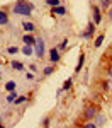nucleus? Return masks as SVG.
Wrapping results in <instances>:
<instances>
[{
	"label": "nucleus",
	"instance_id": "f257e3e1",
	"mask_svg": "<svg viewBox=\"0 0 112 128\" xmlns=\"http://www.w3.org/2000/svg\"><path fill=\"white\" fill-rule=\"evenodd\" d=\"M12 10H14V14H19V16H29L32 12V5L24 0H17V4L12 7Z\"/></svg>",
	"mask_w": 112,
	"mask_h": 128
},
{
	"label": "nucleus",
	"instance_id": "f03ea898",
	"mask_svg": "<svg viewBox=\"0 0 112 128\" xmlns=\"http://www.w3.org/2000/svg\"><path fill=\"white\" fill-rule=\"evenodd\" d=\"M97 116V108L95 106H87L85 108V111H83V118L85 120H92Z\"/></svg>",
	"mask_w": 112,
	"mask_h": 128
},
{
	"label": "nucleus",
	"instance_id": "7ed1b4c3",
	"mask_svg": "<svg viewBox=\"0 0 112 128\" xmlns=\"http://www.w3.org/2000/svg\"><path fill=\"white\" fill-rule=\"evenodd\" d=\"M34 46H36V56L42 58V55H44V41L41 40V38H39V40H36Z\"/></svg>",
	"mask_w": 112,
	"mask_h": 128
},
{
	"label": "nucleus",
	"instance_id": "20e7f679",
	"mask_svg": "<svg viewBox=\"0 0 112 128\" xmlns=\"http://www.w3.org/2000/svg\"><path fill=\"white\" fill-rule=\"evenodd\" d=\"M92 16H93V24H100L102 16H100V9L99 7H93L92 9Z\"/></svg>",
	"mask_w": 112,
	"mask_h": 128
},
{
	"label": "nucleus",
	"instance_id": "39448f33",
	"mask_svg": "<svg viewBox=\"0 0 112 128\" xmlns=\"http://www.w3.org/2000/svg\"><path fill=\"white\" fill-rule=\"evenodd\" d=\"M83 63H85V53L81 51V53H80V58H78V63H76V67H75V72H76V74H78V72H81Z\"/></svg>",
	"mask_w": 112,
	"mask_h": 128
},
{
	"label": "nucleus",
	"instance_id": "423d86ee",
	"mask_svg": "<svg viewBox=\"0 0 112 128\" xmlns=\"http://www.w3.org/2000/svg\"><path fill=\"white\" fill-rule=\"evenodd\" d=\"M49 58H51V62H54V63L60 60V53H58V50H56V48H53L49 51Z\"/></svg>",
	"mask_w": 112,
	"mask_h": 128
},
{
	"label": "nucleus",
	"instance_id": "0eeeda50",
	"mask_svg": "<svg viewBox=\"0 0 112 128\" xmlns=\"http://www.w3.org/2000/svg\"><path fill=\"white\" fill-rule=\"evenodd\" d=\"M53 14H56V16H65V14H66V9H65V7H61V5L53 7Z\"/></svg>",
	"mask_w": 112,
	"mask_h": 128
},
{
	"label": "nucleus",
	"instance_id": "6e6552de",
	"mask_svg": "<svg viewBox=\"0 0 112 128\" xmlns=\"http://www.w3.org/2000/svg\"><path fill=\"white\" fill-rule=\"evenodd\" d=\"M93 29H95V24H93V22H90V24L87 26V31H85V34H83V36H85V38H90L92 32H93Z\"/></svg>",
	"mask_w": 112,
	"mask_h": 128
},
{
	"label": "nucleus",
	"instance_id": "1a4fd4ad",
	"mask_svg": "<svg viewBox=\"0 0 112 128\" xmlns=\"http://www.w3.org/2000/svg\"><path fill=\"white\" fill-rule=\"evenodd\" d=\"M0 24H2V26L9 24V16H7L3 10H0Z\"/></svg>",
	"mask_w": 112,
	"mask_h": 128
},
{
	"label": "nucleus",
	"instance_id": "9d476101",
	"mask_svg": "<svg viewBox=\"0 0 112 128\" xmlns=\"http://www.w3.org/2000/svg\"><path fill=\"white\" fill-rule=\"evenodd\" d=\"M22 41H24V43H26V44H29V46H32V44H34V43H36V40H34V38H32V36H31V34H26V36H24V38H22Z\"/></svg>",
	"mask_w": 112,
	"mask_h": 128
},
{
	"label": "nucleus",
	"instance_id": "9b49d317",
	"mask_svg": "<svg viewBox=\"0 0 112 128\" xmlns=\"http://www.w3.org/2000/svg\"><path fill=\"white\" fill-rule=\"evenodd\" d=\"M22 28H24L26 32H32L34 31V24L32 22H22Z\"/></svg>",
	"mask_w": 112,
	"mask_h": 128
},
{
	"label": "nucleus",
	"instance_id": "f8f14e48",
	"mask_svg": "<svg viewBox=\"0 0 112 128\" xmlns=\"http://www.w3.org/2000/svg\"><path fill=\"white\" fill-rule=\"evenodd\" d=\"M102 43H104V34H100V36H97V38H95V41H93V46H95V48H100Z\"/></svg>",
	"mask_w": 112,
	"mask_h": 128
},
{
	"label": "nucleus",
	"instance_id": "ddd939ff",
	"mask_svg": "<svg viewBox=\"0 0 112 128\" xmlns=\"http://www.w3.org/2000/svg\"><path fill=\"white\" fill-rule=\"evenodd\" d=\"M22 53H24L26 56H31V55H32V48H31L29 44H26V46L22 48Z\"/></svg>",
	"mask_w": 112,
	"mask_h": 128
},
{
	"label": "nucleus",
	"instance_id": "4468645a",
	"mask_svg": "<svg viewBox=\"0 0 112 128\" xmlns=\"http://www.w3.org/2000/svg\"><path fill=\"white\" fill-rule=\"evenodd\" d=\"M15 99H17V92H15V90H10V94L7 96V101L12 102V101H15Z\"/></svg>",
	"mask_w": 112,
	"mask_h": 128
},
{
	"label": "nucleus",
	"instance_id": "2eb2a0df",
	"mask_svg": "<svg viewBox=\"0 0 112 128\" xmlns=\"http://www.w3.org/2000/svg\"><path fill=\"white\" fill-rule=\"evenodd\" d=\"M5 89H7V90H15V82H14V80H10V82H7V84H5Z\"/></svg>",
	"mask_w": 112,
	"mask_h": 128
},
{
	"label": "nucleus",
	"instance_id": "dca6fc26",
	"mask_svg": "<svg viewBox=\"0 0 112 128\" xmlns=\"http://www.w3.org/2000/svg\"><path fill=\"white\" fill-rule=\"evenodd\" d=\"M12 68H14V70H22V68H24V65H22L20 62H12Z\"/></svg>",
	"mask_w": 112,
	"mask_h": 128
},
{
	"label": "nucleus",
	"instance_id": "f3484780",
	"mask_svg": "<svg viewBox=\"0 0 112 128\" xmlns=\"http://www.w3.org/2000/svg\"><path fill=\"white\" fill-rule=\"evenodd\" d=\"M46 4L51 5V7H58L60 5V0H46Z\"/></svg>",
	"mask_w": 112,
	"mask_h": 128
},
{
	"label": "nucleus",
	"instance_id": "a211bd4d",
	"mask_svg": "<svg viewBox=\"0 0 112 128\" xmlns=\"http://www.w3.org/2000/svg\"><path fill=\"white\" fill-rule=\"evenodd\" d=\"M24 101H27V96H19V98L15 99V101H14V102H15V104H22V102H24Z\"/></svg>",
	"mask_w": 112,
	"mask_h": 128
},
{
	"label": "nucleus",
	"instance_id": "6ab92c4d",
	"mask_svg": "<svg viewBox=\"0 0 112 128\" xmlns=\"http://www.w3.org/2000/svg\"><path fill=\"white\" fill-rule=\"evenodd\" d=\"M71 82H73L71 79H66V80H65V84H63V90H66V89H70V87H71Z\"/></svg>",
	"mask_w": 112,
	"mask_h": 128
},
{
	"label": "nucleus",
	"instance_id": "aec40b11",
	"mask_svg": "<svg viewBox=\"0 0 112 128\" xmlns=\"http://www.w3.org/2000/svg\"><path fill=\"white\" fill-rule=\"evenodd\" d=\"M53 72H54V67H46L44 68V75H51Z\"/></svg>",
	"mask_w": 112,
	"mask_h": 128
},
{
	"label": "nucleus",
	"instance_id": "412c9836",
	"mask_svg": "<svg viewBox=\"0 0 112 128\" xmlns=\"http://www.w3.org/2000/svg\"><path fill=\"white\" fill-rule=\"evenodd\" d=\"M111 4H112V0H102V2H100V5H102V7H109Z\"/></svg>",
	"mask_w": 112,
	"mask_h": 128
},
{
	"label": "nucleus",
	"instance_id": "4be33fe9",
	"mask_svg": "<svg viewBox=\"0 0 112 128\" xmlns=\"http://www.w3.org/2000/svg\"><path fill=\"white\" fill-rule=\"evenodd\" d=\"M7 51H9L10 55H15V53H17V48H15V46H10V48L7 50Z\"/></svg>",
	"mask_w": 112,
	"mask_h": 128
},
{
	"label": "nucleus",
	"instance_id": "5701e85b",
	"mask_svg": "<svg viewBox=\"0 0 112 128\" xmlns=\"http://www.w3.org/2000/svg\"><path fill=\"white\" fill-rule=\"evenodd\" d=\"M83 128H97V125H95V123H85Z\"/></svg>",
	"mask_w": 112,
	"mask_h": 128
},
{
	"label": "nucleus",
	"instance_id": "b1692460",
	"mask_svg": "<svg viewBox=\"0 0 112 128\" xmlns=\"http://www.w3.org/2000/svg\"><path fill=\"white\" fill-rule=\"evenodd\" d=\"M66 44H68V40H63L60 44V48H66Z\"/></svg>",
	"mask_w": 112,
	"mask_h": 128
},
{
	"label": "nucleus",
	"instance_id": "393cba45",
	"mask_svg": "<svg viewBox=\"0 0 112 128\" xmlns=\"http://www.w3.org/2000/svg\"><path fill=\"white\" fill-rule=\"evenodd\" d=\"M48 126H49V118L44 120V128H48Z\"/></svg>",
	"mask_w": 112,
	"mask_h": 128
},
{
	"label": "nucleus",
	"instance_id": "a878e982",
	"mask_svg": "<svg viewBox=\"0 0 112 128\" xmlns=\"http://www.w3.org/2000/svg\"><path fill=\"white\" fill-rule=\"evenodd\" d=\"M109 20H112V9H111V12H109Z\"/></svg>",
	"mask_w": 112,
	"mask_h": 128
},
{
	"label": "nucleus",
	"instance_id": "bb28decb",
	"mask_svg": "<svg viewBox=\"0 0 112 128\" xmlns=\"http://www.w3.org/2000/svg\"><path fill=\"white\" fill-rule=\"evenodd\" d=\"M0 128H3V126H2V123H0Z\"/></svg>",
	"mask_w": 112,
	"mask_h": 128
},
{
	"label": "nucleus",
	"instance_id": "cd10ccee",
	"mask_svg": "<svg viewBox=\"0 0 112 128\" xmlns=\"http://www.w3.org/2000/svg\"><path fill=\"white\" fill-rule=\"evenodd\" d=\"M111 56H112V51H111Z\"/></svg>",
	"mask_w": 112,
	"mask_h": 128
},
{
	"label": "nucleus",
	"instance_id": "c85d7f7f",
	"mask_svg": "<svg viewBox=\"0 0 112 128\" xmlns=\"http://www.w3.org/2000/svg\"><path fill=\"white\" fill-rule=\"evenodd\" d=\"M0 123H2V120H0Z\"/></svg>",
	"mask_w": 112,
	"mask_h": 128
}]
</instances>
